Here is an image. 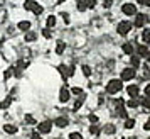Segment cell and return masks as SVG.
Masks as SVG:
<instances>
[{"label": "cell", "instance_id": "1", "mask_svg": "<svg viewBox=\"0 0 150 139\" xmlns=\"http://www.w3.org/2000/svg\"><path fill=\"white\" fill-rule=\"evenodd\" d=\"M122 88H123L122 80H110V83L106 85V92L108 93H116V92H120Z\"/></svg>", "mask_w": 150, "mask_h": 139}, {"label": "cell", "instance_id": "2", "mask_svg": "<svg viewBox=\"0 0 150 139\" xmlns=\"http://www.w3.org/2000/svg\"><path fill=\"white\" fill-rule=\"evenodd\" d=\"M116 31H118V34H122V36H127L132 31V24H130L128 21H122L118 26H116Z\"/></svg>", "mask_w": 150, "mask_h": 139}, {"label": "cell", "instance_id": "3", "mask_svg": "<svg viewBox=\"0 0 150 139\" xmlns=\"http://www.w3.org/2000/svg\"><path fill=\"white\" fill-rule=\"evenodd\" d=\"M135 78V70L133 68H125L122 71V82H130Z\"/></svg>", "mask_w": 150, "mask_h": 139}, {"label": "cell", "instance_id": "4", "mask_svg": "<svg viewBox=\"0 0 150 139\" xmlns=\"http://www.w3.org/2000/svg\"><path fill=\"white\" fill-rule=\"evenodd\" d=\"M37 129H39V132H42V134H49L51 129H52V122H51V120H44V122H41V124L37 125Z\"/></svg>", "mask_w": 150, "mask_h": 139}, {"label": "cell", "instance_id": "5", "mask_svg": "<svg viewBox=\"0 0 150 139\" xmlns=\"http://www.w3.org/2000/svg\"><path fill=\"white\" fill-rule=\"evenodd\" d=\"M59 71H61V75L64 78H69V77L74 75V68H73V66H66V64H61V66H59Z\"/></svg>", "mask_w": 150, "mask_h": 139}, {"label": "cell", "instance_id": "6", "mask_svg": "<svg viewBox=\"0 0 150 139\" xmlns=\"http://www.w3.org/2000/svg\"><path fill=\"white\" fill-rule=\"evenodd\" d=\"M122 10H123L125 15H135L137 14V7L133 5V4H123Z\"/></svg>", "mask_w": 150, "mask_h": 139}, {"label": "cell", "instance_id": "7", "mask_svg": "<svg viewBox=\"0 0 150 139\" xmlns=\"http://www.w3.org/2000/svg\"><path fill=\"white\" fill-rule=\"evenodd\" d=\"M127 92H128V95L132 98H137L138 97V93H140V87H138V85H128Z\"/></svg>", "mask_w": 150, "mask_h": 139}, {"label": "cell", "instance_id": "8", "mask_svg": "<svg viewBox=\"0 0 150 139\" xmlns=\"http://www.w3.org/2000/svg\"><path fill=\"white\" fill-rule=\"evenodd\" d=\"M147 22V15L143 14H137V19H135V26L137 27H143V24Z\"/></svg>", "mask_w": 150, "mask_h": 139}, {"label": "cell", "instance_id": "9", "mask_svg": "<svg viewBox=\"0 0 150 139\" xmlns=\"http://www.w3.org/2000/svg\"><path fill=\"white\" fill-rule=\"evenodd\" d=\"M59 100H61V102H68L69 100V90L66 87L61 88V92H59Z\"/></svg>", "mask_w": 150, "mask_h": 139}, {"label": "cell", "instance_id": "10", "mask_svg": "<svg viewBox=\"0 0 150 139\" xmlns=\"http://www.w3.org/2000/svg\"><path fill=\"white\" fill-rule=\"evenodd\" d=\"M54 124L57 125V127H61V129H64V127L68 125V119H66V117H57V119L54 120Z\"/></svg>", "mask_w": 150, "mask_h": 139}, {"label": "cell", "instance_id": "11", "mask_svg": "<svg viewBox=\"0 0 150 139\" xmlns=\"http://www.w3.org/2000/svg\"><path fill=\"white\" fill-rule=\"evenodd\" d=\"M4 131L7 132V134H15V132L19 131V129H17V125H12V124H7V125H4Z\"/></svg>", "mask_w": 150, "mask_h": 139}, {"label": "cell", "instance_id": "12", "mask_svg": "<svg viewBox=\"0 0 150 139\" xmlns=\"http://www.w3.org/2000/svg\"><path fill=\"white\" fill-rule=\"evenodd\" d=\"M142 39L145 44H149L150 42V29H143L142 31Z\"/></svg>", "mask_w": 150, "mask_h": 139}, {"label": "cell", "instance_id": "13", "mask_svg": "<svg viewBox=\"0 0 150 139\" xmlns=\"http://www.w3.org/2000/svg\"><path fill=\"white\" fill-rule=\"evenodd\" d=\"M137 53H138V56H147V44H140L138 48H137Z\"/></svg>", "mask_w": 150, "mask_h": 139}, {"label": "cell", "instance_id": "14", "mask_svg": "<svg viewBox=\"0 0 150 139\" xmlns=\"http://www.w3.org/2000/svg\"><path fill=\"white\" fill-rule=\"evenodd\" d=\"M17 27L21 29V31H29V29H30V22H27V21H21Z\"/></svg>", "mask_w": 150, "mask_h": 139}, {"label": "cell", "instance_id": "15", "mask_svg": "<svg viewBox=\"0 0 150 139\" xmlns=\"http://www.w3.org/2000/svg\"><path fill=\"white\" fill-rule=\"evenodd\" d=\"M140 66V56H132V68L137 70Z\"/></svg>", "mask_w": 150, "mask_h": 139}, {"label": "cell", "instance_id": "16", "mask_svg": "<svg viewBox=\"0 0 150 139\" xmlns=\"http://www.w3.org/2000/svg\"><path fill=\"white\" fill-rule=\"evenodd\" d=\"M64 49H66V44H64L62 41H57V46H56V53H57V54H62V51H64Z\"/></svg>", "mask_w": 150, "mask_h": 139}, {"label": "cell", "instance_id": "17", "mask_svg": "<svg viewBox=\"0 0 150 139\" xmlns=\"http://www.w3.org/2000/svg\"><path fill=\"white\" fill-rule=\"evenodd\" d=\"M35 37H37V36H35V32H32V31H27V32H25V41L27 42L35 41Z\"/></svg>", "mask_w": 150, "mask_h": 139}, {"label": "cell", "instance_id": "18", "mask_svg": "<svg viewBox=\"0 0 150 139\" xmlns=\"http://www.w3.org/2000/svg\"><path fill=\"white\" fill-rule=\"evenodd\" d=\"M10 104H12V98L7 97L5 100H2V102H0V109H7V107H10Z\"/></svg>", "mask_w": 150, "mask_h": 139}, {"label": "cell", "instance_id": "19", "mask_svg": "<svg viewBox=\"0 0 150 139\" xmlns=\"http://www.w3.org/2000/svg\"><path fill=\"white\" fill-rule=\"evenodd\" d=\"M35 4H37V2H34V0H25V4H24V9H27V10H32V9L35 7Z\"/></svg>", "mask_w": 150, "mask_h": 139}, {"label": "cell", "instance_id": "20", "mask_svg": "<svg viewBox=\"0 0 150 139\" xmlns=\"http://www.w3.org/2000/svg\"><path fill=\"white\" fill-rule=\"evenodd\" d=\"M140 104H142V102H140L138 98H130L128 102H127V105H128V107H138Z\"/></svg>", "mask_w": 150, "mask_h": 139}, {"label": "cell", "instance_id": "21", "mask_svg": "<svg viewBox=\"0 0 150 139\" xmlns=\"http://www.w3.org/2000/svg\"><path fill=\"white\" fill-rule=\"evenodd\" d=\"M123 51H125L127 54H133V46H132L130 42H127V44H123Z\"/></svg>", "mask_w": 150, "mask_h": 139}, {"label": "cell", "instance_id": "22", "mask_svg": "<svg viewBox=\"0 0 150 139\" xmlns=\"http://www.w3.org/2000/svg\"><path fill=\"white\" fill-rule=\"evenodd\" d=\"M46 24H47V27H54L56 26V17L54 15H49L47 21H46Z\"/></svg>", "mask_w": 150, "mask_h": 139}, {"label": "cell", "instance_id": "23", "mask_svg": "<svg viewBox=\"0 0 150 139\" xmlns=\"http://www.w3.org/2000/svg\"><path fill=\"white\" fill-rule=\"evenodd\" d=\"M116 112H118V115L120 117H123V119H127V110H125V107H116Z\"/></svg>", "mask_w": 150, "mask_h": 139}, {"label": "cell", "instance_id": "24", "mask_svg": "<svg viewBox=\"0 0 150 139\" xmlns=\"http://www.w3.org/2000/svg\"><path fill=\"white\" fill-rule=\"evenodd\" d=\"M125 127H127V129L135 127V119H127V120H125Z\"/></svg>", "mask_w": 150, "mask_h": 139}, {"label": "cell", "instance_id": "25", "mask_svg": "<svg viewBox=\"0 0 150 139\" xmlns=\"http://www.w3.org/2000/svg\"><path fill=\"white\" fill-rule=\"evenodd\" d=\"M142 105H143V109H147V112H150V97L143 98V100H142Z\"/></svg>", "mask_w": 150, "mask_h": 139}, {"label": "cell", "instance_id": "26", "mask_svg": "<svg viewBox=\"0 0 150 139\" xmlns=\"http://www.w3.org/2000/svg\"><path fill=\"white\" fill-rule=\"evenodd\" d=\"M115 131H116L115 125H111V124H106V125H105V132H106V134H113Z\"/></svg>", "mask_w": 150, "mask_h": 139}, {"label": "cell", "instance_id": "27", "mask_svg": "<svg viewBox=\"0 0 150 139\" xmlns=\"http://www.w3.org/2000/svg\"><path fill=\"white\" fill-rule=\"evenodd\" d=\"M83 2H84L86 9H93L96 5V0H83Z\"/></svg>", "mask_w": 150, "mask_h": 139}, {"label": "cell", "instance_id": "28", "mask_svg": "<svg viewBox=\"0 0 150 139\" xmlns=\"http://www.w3.org/2000/svg\"><path fill=\"white\" fill-rule=\"evenodd\" d=\"M25 122L27 124H32V125H35V119L30 115V114H25Z\"/></svg>", "mask_w": 150, "mask_h": 139}, {"label": "cell", "instance_id": "29", "mask_svg": "<svg viewBox=\"0 0 150 139\" xmlns=\"http://www.w3.org/2000/svg\"><path fill=\"white\" fill-rule=\"evenodd\" d=\"M32 12H34L35 15H41V14H42V7L39 5V4H35V7L32 9Z\"/></svg>", "mask_w": 150, "mask_h": 139}, {"label": "cell", "instance_id": "30", "mask_svg": "<svg viewBox=\"0 0 150 139\" xmlns=\"http://www.w3.org/2000/svg\"><path fill=\"white\" fill-rule=\"evenodd\" d=\"M14 75V68H8V70H5V73H4V78L7 80V78H10Z\"/></svg>", "mask_w": 150, "mask_h": 139}, {"label": "cell", "instance_id": "31", "mask_svg": "<svg viewBox=\"0 0 150 139\" xmlns=\"http://www.w3.org/2000/svg\"><path fill=\"white\" fill-rule=\"evenodd\" d=\"M83 100H84V98H78V100H76V102H74V107H73V109H74V110H78V109H79V107H81V105H83Z\"/></svg>", "mask_w": 150, "mask_h": 139}, {"label": "cell", "instance_id": "32", "mask_svg": "<svg viewBox=\"0 0 150 139\" xmlns=\"http://www.w3.org/2000/svg\"><path fill=\"white\" fill-rule=\"evenodd\" d=\"M83 75H84V77H89V75H91V68L84 64V66H83Z\"/></svg>", "mask_w": 150, "mask_h": 139}, {"label": "cell", "instance_id": "33", "mask_svg": "<svg viewBox=\"0 0 150 139\" xmlns=\"http://www.w3.org/2000/svg\"><path fill=\"white\" fill-rule=\"evenodd\" d=\"M78 10H79V12H84V10H86V5H84V2H83V0L78 2Z\"/></svg>", "mask_w": 150, "mask_h": 139}, {"label": "cell", "instance_id": "34", "mask_svg": "<svg viewBox=\"0 0 150 139\" xmlns=\"http://www.w3.org/2000/svg\"><path fill=\"white\" fill-rule=\"evenodd\" d=\"M69 139H83V138H81L79 132H71V134H69Z\"/></svg>", "mask_w": 150, "mask_h": 139}, {"label": "cell", "instance_id": "35", "mask_svg": "<svg viewBox=\"0 0 150 139\" xmlns=\"http://www.w3.org/2000/svg\"><path fill=\"white\" fill-rule=\"evenodd\" d=\"M89 132H91V134H98V132H100V127H98V125H91V127H89Z\"/></svg>", "mask_w": 150, "mask_h": 139}, {"label": "cell", "instance_id": "36", "mask_svg": "<svg viewBox=\"0 0 150 139\" xmlns=\"http://www.w3.org/2000/svg\"><path fill=\"white\" fill-rule=\"evenodd\" d=\"M42 36H44V37H51V32H49V29H44V31H42Z\"/></svg>", "mask_w": 150, "mask_h": 139}, {"label": "cell", "instance_id": "37", "mask_svg": "<svg viewBox=\"0 0 150 139\" xmlns=\"http://www.w3.org/2000/svg\"><path fill=\"white\" fill-rule=\"evenodd\" d=\"M73 93H74V95H81V88H78V87H74V88H73Z\"/></svg>", "mask_w": 150, "mask_h": 139}, {"label": "cell", "instance_id": "38", "mask_svg": "<svg viewBox=\"0 0 150 139\" xmlns=\"http://www.w3.org/2000/svg\"><path fill=\"white\" fill-rule=\"evenodd\" d=\"M89 120H91V122H98V115L91 114V115H89Z\"/></svg>", "mask_w": 150, "mask_h": 139}, {"label": "cell", "instance_id": "39", "mask_svg": "<svg viewBox=\"0 0 150 139\" xmlns=\"http://www.w3.org/2000/svg\"><path fill=\"white\" fill-rule=\"evenodd\" d=\"M103 2H105V7H106V9H108V7H111V4H113L111 0H103Z\"/></svg>", "mask_w": 150, "mask_h": 139}, {"label": "cell", "instance_id": "40", "mask_svg": "<svg viewBox=\"0 0 150 139\" xmlns=\"http://www.w3.org/2000/svg\"><path fill=\"white\" fill-rule=\"evenodd\" d=\"M61 17H64V22H69V15L66 14V12H62V14H61Z\"/></svg>", "mask_w": 150, "mask_h": 139}, {"label": "cell", "instance_id": "41", "mask_svg": "<svg viewBox=\"0 0 150 139\" xmlns=\"http://www.w3.org/2000/svg\"><path fill=\"white\" fill-rule=\"evenodd\" d=\"M143 129H147V131H150V119L145 122V125H143Z\"/></svg>", "mask_w": 150, "mask_h": 139}, {"label": "cell", "instance_id": "42", "mask_svg": "<svg viewBox=\"0 0 150 139\" xmlns=\"http://www.w3.org/2000/svg\"><path fill=\"white\" fill-rule=\"evenodd\" d=\"M145 95H147V97H150V85L145 88Z\"/></svg>", "mask_w": 150, "mask_h": 139}, {"label": "cell", "instance_id": "43", "mask_svg": "<svg viewBox=\"0 0 150 139\" xmlns=\"http://www.w3.org/2000/svg\"><path fill=\"white\" fill-rule=\"evenodd\" d=\"M32 139H42V138L39 136V134H35V132H34V134H32Z\"/></svg>", "mask_w": 150, "mask_h": 139}, {"label": "cell", "instance_id": "44", "mask_svg": "<svg viewBox=\"0 0 150 139\" xmlns=\"http://www.w3.org/2000/svg\"><path fill=\"white\" fill-rule=\"evenodd\" d=\"M138 4H142V5H145V0H137Z\"/></svg>", "mask_w": 150, "mask_h": 139}, {"label": "cell", "instance_id": "45", "mask_svg": "<svg viewBox=\"0 0 150 139\" xmlns=\"http://www.w3.org/2000/svg\"><path fill=\"white\" fill-rule=\"evenodd\" d=\"M145 5H147V7H150V0H145Z\"/></svg>", "mask_w": 150, "mask_h": 139}, {"label": "cell", "instance_id": "46", "mask_svg": "<svg viewBox=\"0 0 150 139\" xmlns=\"http://www.w3.org/2000/svg\"><path fill=\"white\" fill-rule=\"evenodd\" d=\"M145 58H147V59H149V61H150V51H149V53H147V56H145Z\"/></svg>", "mask_w": 150, "mask_h": 139}, {"label": "cell", "instance_id": "47", "mask_svg": "<svg viewBox=\"0 0 150 139\" xmlns=\"http://www.w3.org/2000/svg\"><path fill=\"white\" fill-rule=\"evenodd\" d=\"M62 2H64V0H57V4H62Z\"/></svg>", "mask_w": 150, "mask_h": 139}, {"label": "cell", "instance_id": "48", "mask_svg": "<svg viewBox=\"0 0 150 139\" xmlns=\"http://www.w3.org/2000/svg\"><path fill=\"white\" fill-rule=\"evenodd\" d=\"M147 139H150V138H147Z\"/></svg>", "mask_w": 150, "mask_h": 139}]
</instances>
